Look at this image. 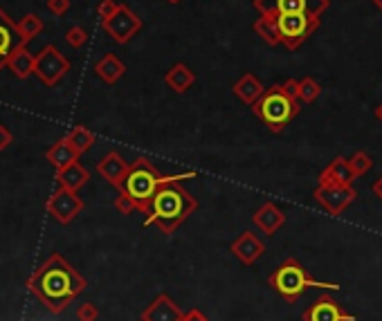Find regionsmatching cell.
Here are the masks:
<instances>
[{
  "label": "cell",
  "instance_id": "38",
  "mask_svg": "<svg viewBox=\"0 0 382 321\" xmlns=\"http://www.w3.org/2000/svg\"><path fill=\"white\" fill-rule=\"evenodd\" d=\"M376 119H378V122H382V103L376 108Z\"/></svg>",
  "mask_w": 382,
  "mask_h": 321
},
{
  "label": "cell",
  "instance_id": "19",
  "mask_svg": "<svg viewBox=\"0 0 382 321\" xmlns=\"http://www.w3.org/2000/svg\"><path fill=\"white\" fill-rule=\"evenodd\" d=\"M263 92H265V88L263 84L259 81V79L254 75H243L237 84H234V94L241 99V101H246L248 106H254V103L263 97Z\"/></svg>",
  "mask_w": 382,
  "mask_h": 321
},
{
  "label": "cell",
  "instance_id": "26",
  "mask_svg": "<svg viewBox=\"0 0 382 321\" xmlns=\"http://www.w3.org/2000/svg\"><path fill=\"white\" fill-rule=\"evenodd\" d=\"M254 29L263 36V41H265V43L277 45V43L281 41V36H279V27H277V16H274V21L270 18V16H263V18L254 25Z\"/></svg>",
  "mask_w": 382,
  "mask_h": 321
},
{
  "label": "cell",
  "instance_id": "18",
  "mask_svg": "<svg viewBox=\"0 0 382 321\" xmlns=\"http://www.w3.org/2000/svg\"><path fill=\"white\" fill-rule=\"evenodd\" d=\"M54 180L59 182V187H63V189L79 191L84 184H88V180H91V173H88L79 162H72L63 168H56Z\"/></svg>",
  "mask_w": 382,
  "mask_h": 321
},
{
  "label": "cell",
  "instance_id": "27",
  "mask_svg": "<svg viewBox=\"0 0 382 321\" xmlns=\"http://www.w3.org/2000/svg\"><path fill=\"white\" fill-rule=\"evenodd\" d=\"M322 94V86L315 81V79L306 77L299 81V90H297V99H302L304 103H313L317 97Z\"/></svg>",
  "mask_w": 382,
  "mask_h": 321
},
{
  "label": "cell",
  "instance_id": "17",
  "mask_svg": "<svg viewBox=\"0 0 382 321\" xmlns=\"http://www.w3.org/2000/svg\"><path fill=\"white\" fill-rule=\"evenodd\" d=\"M34 66H36V56L27 50L25 43H19L12 50V54L7 56V68L19 79H29V75H34Z\"/></svg>",
  "mask_w": 382,
  "mask_h": 321
},
{
  "label": "cell",
  "instance_id": "11",
  "mask_svg": "<svg viewBox=\"0 0 382 321\" xmlns=\"http://www.w3.org/2000/svg\"><path fill=\"white\" fill-rule=\"evenodd\" d=\"M308 23H311V18L306 14H277V27H279L281 41L290 47H295L302 38H306Z\"/></svg>",
  "mask_w": 382,
  "mask_h": 321
},
{
  "label": "cell",
  "instance_id": "31",
  "mask_svg": "<svg viewBox=\"0 0 382 321\" xmlns=\"http://www.w3.org/2000/svg\"><path fill=\"white\" fill-rule=\"evenodd\" d=\"M115 209L121 214V216H131L133 211H137V205H135V200L124 194V191H119V196L115 198Z\"/></svg>",
  "mask_w": 382,
  "mask_h": 321
},
{
  "label": "cell",
  "instance_id": "20",
  "mask_svg": "<svg viewBox=\"0 0 382 321\" xmlns=\"http://www.w3.org/2000/svg\"><path fill=\"white\" fill-rule=\"evenodd\" d=\"M45 159L54 168H63V166H68L72 162H79V153H77V149L68 142V138H63V140H59L47 149Z\"/></svg>",
  "mask_w": 382,
  "mask_h": 321
},
{
  "label": "cell",
  "instance_id": "8",
  "mask_svg": "<svg viewBox=\"0 0 382 321\" xmlns=\"http://www.w3.org/2000/svg\"><path fill=\"white\" fill-rule=\"evenodd\" d=\"M104 29L112 36V41L124 45L142 29V18L128 5H119L115 16L108 21H104Z\"/></svg>",
  "mask_w": 382,
  "mask_h": 321
},
{
  "label": "cell",
  "instance_id": "32",
  "mask_svg": "<svg viewBox=\"0 0 382 321\" xmlns=\"http://www.w3.org/2000/svg\"><path fill=\"white\" fill-rule=\"evenodd\" d=\"M77 319L79 321H97L99 319V310H97L95 303H84V306L77 308Z\"/></svg>",
  "mask_w": 382,
  "mask_h": 321
},
{
  "label": "cell",
  "instance_id": "39",
  "mask_svg": "<svg viewBox=\"0 0 382 321\" xmlns=\"http://www.w3.org/2000/svg\"><path fill=\"white\" fill-rule=\"evenodd\" d=\"M167 3H171V5H178V3H180V0H167Z\"/></svg>",
  "mask_w": 382,
  "mask_h": 321
},
{
  "label": "cell",
  "instance_id": "9",
  "mask_svg": "<svg viewBox=\"0 0 382 321\" xmlns=\"http://www.w3.org/2000/svg\"><path fill=\"white\" fill-rule=\"evenodd\" d=\"M313 198L317 200V205L324 207L331 216H339L357 198V194L351 184H344V187H322L320 184V187L315 189Z\"/></svg>",
  "mask_w": 382,
  "mask_h": 321
},
{
  "label": "cell",
  "instance_id": "4",
  "mask_svg": "<svg viewBox=\"0 0 382 321\" xmlns=\"http://www.w3.org/2000/svg\"><path fill=\"white\" fill-rule=\"evenodd\" d=\"M252 110H254L256 117H261V122L270 128L272 133H279L299 115V103L295 97H290L281 86H272L270 90H265L263 97L252 106Z\"/></svg>",
  "mask_w": 382,
  "mask_h": 321
},
{
  "label": "cell",
  "instance_id": "34",
  "mask_svg": "<svg viewBox=\"0 0 382 321\" xmlns=\"http://www.w3.org/2000/svg\"><path fill=\"white\" fill-rule=\"evenodd\" d=\"M47 10L54 16H63L70 10V0H47Z\"/></svg>",
  "mask_w": 382,
  "mask_h": 321
},
{
  "label": "cell",
  "instance_id": "33",
  "mask_svg": "<svg viewBox=\"0 0 382 321\" xmlns=\"http://www.w3.org/2000/svg\"><path fill=\"white\" fill-rule=\"evenodd\" d=\"M117 10H119V3H115V0H102L99 7H97V14H99L102 21H108L115 16Z\"/></svg>",
  "mask_w": 382,
  "mask_h": 321
},
{
  "label": "cell",
  "instance_id": "6",
  "mask_svg": "<svg viewBox=\"0 0 382 321\" xmlns=\"http://www.w3.org/2000/svg\"><path fill=\"white\" fill-rule=\"evenodd\" d=\"M70 72V61L63 56L54 45H45L43 50L36 54V66L34 75L45 86H56Z\"/></svg>",
  "mask_w": 382,
  "mask_h": 321
},
{
  "label": "cell",
  "instance_id": "12",
  "mask_svg": "<svg viewBox=\"0 0 382 321\" xmlns=\"http://www.w3.org/2000/svg\"><path fill=\"white\" fill-rule=\"evenodd\" d=\"M128 168H131V164H128L117 151H110V153H106L99 162H97V173H99L108 184H112L115 189H121V184H124L126 175H128Z\"/></svg>",
  "mask_w": 382,
  "mask_h": 321
},
{
  "label": "cell",
  "instance_id": "14",
  "mask_svg": "<svg viewBox=\"0 0 382 321\" xmlns=\"http://www.w3.org/2000/svg\"><path fill=\"white\" fill-rule=\"evenodd\" d=\"M184 312L174 303L169 294H158L142 312V321H182Z\"/></svg>",
  "mask_w": 382,
  "mask_h": 321
},
{
  "label": "cell",
  "instance_id": "36",
  "mask_svg": "<svg viewBox=\"0 0 382 321\" xmlns=\"http://www.w3.org/2000/svg\"><path fill=\"white\" fill-rule=\"evenodd\" d=\"M12 142H14V135L10 133V128L0 126V151H5Z\"/></svg>",
  "mask_w": 382,
  "mask_h": 321
},
{
  "label": "cell",
  "instance_id": "7",
  "mask_svg": "<svg viewBox=\"0 0 382 321\" xmlns=\"http://www.w3.org/2000/svg\"><path fill=\"white\" fill-rule=\"evenodd\" d=\"M45 209L56 222L70 224L81 214V209H84V200L77 196V191L59 187L50 198H47Z\"/></svg>",
  "mask_w": 382,
  "mask_h": 321
},
{
  "label": "cell",
  "instance_id": "3",
  "mask_svg": "<svg viewBox=\"0 0 382 321\" xmlns=\"http://www.w3.org/2000/svg\"><path fill=\"white\" fill-rule=\"evenodd\" d=\"M267 283H270L272 290L288 303L299 301V296H302L308 287H320V290H333V292L342 290V285L335 283V281L313 279L311 274H308V270L297 259H286L277 270H272Z\"/></svg>",
  "mask_w": 382,
  "mask_h": 321
},
{
  "label": "cell",
  "instance_id": "25",
  "mask_svg": "<svg viewBox=\"0 0 382 321\" xmlns=\"http://www.w3.org/2000/svg\"><path fill=\"white\" fill-rule=\"evenodd\" d=\"M68 142L72 144V146L77 149V153H86V151H91L93 149V144H95V135L88 131L86 126H75L72 131L66 135Z\"/></svg>",
  "mask_w": 382,
  "mask_h": 321
},
{
  "label": "cell",
  "instance_id": "24",
  "mask_svg": "<svg viewBox=\"0 0 382 321\" xmlns=\"http://www.w3.org/2000/svg\"><path fill=\"white\" fill-rule=\"evenodd\" d=\"M43 31V21L36 14H25L23 18L16 23V36L21 38V43H29Z\"/></svg>",
  "mask_w": 382,
  "mask_h": 321
},
{
  "label": "cell",
  "instance_id": "29",
  "mask_svg": "<svg viewBox=\"0 0 382 321\" xmlns=\"http://www.w3.org/2000/svg\"><path fill=\"white\" fill-rule=\"evenodd\" d=\"M308 0H277L279 14H306Z\"/></svg>",
  "mask_w": 382,
  "mask_h": 321
},
{
  "label": "cell",
  "instance_id": "22",
  "mask_svg": "<svg viewBox=\"0 0 382 321\" xmlns=\"http://www.w3.org/2000/svg\"><path fill=\"white\" fill-rule=\"evenodd\" d=\"M165 81L169 88H174V92H184L193 86V81H196V75H193L184 63H176V66L167 72Z\"/></svg>",
  "mask_w": 382,
  "mask_h": 321
},
{
  "label": "cell",
  "instance_id": "23",
  "mask_svg": "<svg viewBox=\"0 0 382 321\" xmlns=\"http://www.w3.org/2000/svg\"><path fill=\"white\" fill-rule=\"evenodd\" d=\"M12 34H16V23L0 7V70L7 66V56L12 54Z\"/></svg>",
  "mask_w": 382,
  "mask_h": 321
},
{
  "label": "cell",
  "instance_id": "1",
  "mask_svg": "<svg viewBox=\"0 0 382 321\" xmlns=\"http://www.w3.org/2000/svg\"><path fill=\"white\" fill-rule=\"evenodd\" d=\"M29 292H34L40 303L52 312L59 315L77 296L86 290V279L63 259L61 254H52L34 274L27 279Z\"/></svg>",
  "mask_w": 382,
  "mask_h": 321
},
{
  "label": "cell",
  "instance_id": "28",
  "mask_svg": "<svg viewBox=\"0 0 382 321\" xmlns=\"http://www.w3.org/2000/svg\"><path fill=\"white\" fill-rule=\"evenodd\" d=\"M348 164H351V171L355 178H360V175L364 173H369L371 171V166H373V159L367 155V153H362V151H357V153L348 159Z\"/></svg>",
  "mask_w": 382,
  "mask_h": 321
},
{
  "label": "cell",
  "instance_id": "35",
  "mask_svg": "<svg viewBox=\"0 0 382 321\" xmlns=\"http://www.w3.org/2000/svg\"><path fill=\"white\" fill-rule=\"evenodd\" d=\"M182 321H209V319H207L205 312H200L198 308H191L182 315Z\"/></svg>",
  "mask_w": 382,
  "mask_h": 321
},
{
  "label": "cell",
  "instance_id": "21",
  "mask_svg": "<svg viewBox=\"0 0 382 321\" xmlns=\"http://www.w3.org/2000/svg\"><path fill=\"white\" fill-rule=\"evenodd\" d=\"M95 72H97V77H99L104 84L112 86V84H117L121 77H124L126 66L117 59L115 54H106L102 61H97Z\"/></svg>",
  "mask_w": 382,
  "mask_h": 321
},
{
  "label": "cell",
  "instance_id": "13",
  "mask_svg": "<svg viewBox=\"0 0 382 321\" xmlns=\"http://www.w3.org/2000/svg\"><path fill=\"white\" fill-rule=\"evenodd\" d=\"M230 250L243 266H254V263L265 254V245L254 231H243V234L232 243Z\"/></svg>",
  "mask_w": 382,
  "mask_h": 321
},
{
  "label": "cell",
  "instance_id": "2",
  "mask_svg": "<svg viewBox=\"0 0 382 321\" xmlns=\"http://www.w3.org/2000/svg\"><path fill=\"white\" fill-rule=\"evenodd\" d=\"M196 209L198 200L182 189L180 182L165 180L151 200L144 224H156L162 234H174Z\"/></svg>",
  "mask_w": 382,
  "mask_h": 321
},
{
  "label": "cell",
  "instance_id": "30",
  "mask_svg": "<svg viewBox=\"0 0 382 321\" xmlns=\"http://www.w3.org/2000/svg\"><path fill=\"white\" fill-rule=\"evenodd\" d=\"M66 41L75 47V50H79V47H84L86 41H88V31L81 27V25H75V27H70L66 31Z\"/></svg>",
  "mask_w": 382,
  "mask_h": 321
},
{
  "label": "cell",
  "instance_id": "37",
  "mask_svg": "<svg viewBox=\"0 0 382 321\" xmlns=\"http://www.w3.org/2000/svg\"><path fill=\"white\" fill-rule=\"evenodd\" d=\"M371 191H373V196L382 200V175H380V178H378L376 182L371 184Z\"/></svg>",
  "mask_w": 382,
  "mask_h": 321
},
{
  "label": "cell",
  "instance_id": "16",
  "mask_svg": "<svg viewBox=\"0 0 382 321\" xmlns=\"http://www.w3.org/2000/svg\"><path fill=\"white\" fill-rule=\"evenodd\" d=\"M353 180L355 175L351 171V164L344 157H335L320 175L322 187H344V184H351Z\"/></svg>",
  "mask_w": 382,
  "mask_h": 321
},
{
  "label": "cell",
  "instance_id": "10",
  "mask_svg": "<svg viewBox=\"0 0 382 321\" xmlns=\"http://www.w3.org/2000/svg\"><path fill=\"white\" fill-rule=\"evenodd\" d=\"M302 319L304 321H355V315H348L335 299L324 294L313 303V306H308L304 310Z\"/></svg>",
  "mask_w": 382,
  "mask_h": 321
},
{
  "label": "cell",
  "instance_id": "5",
  "mask_svg": "<svg viewBox=\"0 0 382 321\" xmlns=\"http://www.w3.org/2000/svg\"><path fill=\"white\" fill-rule=\"evenodd\" d=\"M162 182H165V175H160V171L149 162V159L140 157L131 164V168H128V175L119 191H124V194H128L135 200L137 211L146 214L153 196H156V191L162 187Z\"/></svg>",
  "mask_w": 382,
  "mask_h": 321
},
{
  "label": "cell",
  "instance_id": "15",
  "mask_svg": "<svg viewBox=\"0 0 382 321\" xmlns=\"http://www.w3.org/2000/svg\"><path fill=\"white\" fill-rule=\"evenodd\" d=\"M252 222H254L265 236H274L283 227V222H286V214H283L274 203H265L254 211Z\"/></svg>",
  "mask_w": 382,
  "mask_h": 321
}]
</instances>
